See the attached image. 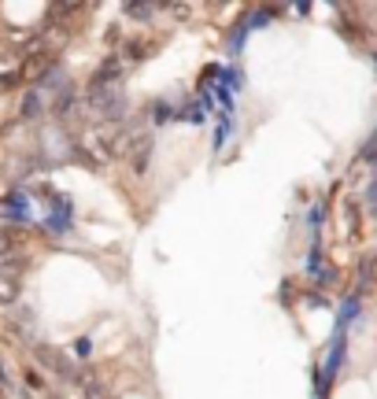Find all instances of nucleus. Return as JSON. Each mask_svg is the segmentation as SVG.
Instances as JSON below:
<instances>
[{"label":"nucleus","instance_id":"nucleus-1","mask_svg":"<svg viewBox=\"0 0 377 399\" xmlns=\"http://www.w3.org/2000/svg\"><path fill=\"white\" fill-rule=\"evenodd\" d=\"M37 358L52 370V373H59L63 381H78V370H74V363L63 351H56V347H37Z\"/></svg>","mask_w":377,"mask_h":399},{"label":"nucleus","instance_id":"nucleus-2","mask_svg":"<svg viewBox=\"0 0 377 399\" xmlns=\"http://www.w3.org/2000/svg\"><path fill=\"white\" fill-rule=\"evenodd\" d=\"M52 67H56V56H48V52H37V56H30L19 67V74H22V82H45L48 74H52Z\"/></svg>","mask_w":377,"mask_h":399},{"label":"nucleus","instance_id":"nucleus-3","mask_svg":"<svg viewBox=\"0 0 377 399\" xmlns=\"http://www.w3.org/2000/svg\"><path fill=\"white\" fill-rule=\"evenodd\" d=\"M41 111H45V100H41V93H37V89H30V93L22 96V119L26 122H34V119H41Z\"/></svg>","mask_w":377,"mask_h":399},{"label":"nucleus","instance_id":"nucleus-4","mask_svg":"<svg viewBox=\"0 0 377 399\" xmlns=\"http://www.w3.org/2000/svg\"><path fill=\"white\" fill-rule=\"evenodd\" d=\"M4 215H8V218H15V222H26V218H30L26 196H19V192H15V196H8V200H4Z\"/></svg>","mask_w":377,"mask_h":399},{"label":"nucleus","instance_id":"nucleus-5","mask_svg":"<svg viewBox=\"0 0 377 399\" xmlns=\"http://www.w3.org/2000/svg\"><path fill=\"white\" fill-rule=\"evenodd\" d=\"M15 289H19V281L0 277V303H15Z\"/></svg>","mask_w":377,"mask_h":399},{"label":"nucleus","instance_id":"nucleus-6","mask_svg":"<svg viewBox=\"0 0 377 399\" xmlns=\"http://www.w3.org/2000/svg\"><path fill=\"white\" fill-rule=\"evenodd\" d=\"M19 82H22L19 71H4V74H0V89H15Z\"/></svg>","mask_w":377,"mask_h":399},{"label":"nucleus","instance_id":"nucleus-7","mask_svg":"<svg viewBox=\"0 0 377 399\" xmlns=\"http://www.w3.org/2000/svg\"><path fill=\"white\" fill-rule=\"evenodd\" d=\"M11 248H15V233H11V229H0V255H8Z\"/></svg>","mask_w":377,"mask_h":399},{"label":"nucleus","instance_id":"nucleus-8","mask_svg":"<svg viewBox=\"0 0 377 399\" xmlns=\"http://www.w3.org/2000/svg\"><path fill=\"white\" fill-rule=\"evenodd\" d=\"M367 211H370V215H377V182L367 189Z\"/></svg>","mask_w":377,"mask_h":399},{"label":"nucleus","instance_id":"nucleus-9","mask_svg":"<svg viewBox=\"0 0 377 399\" xmlns=\"http://www.w3.org/2000/svg\"><path fill=\"white\" fill-rule=\"evenodd\" d=\"M74 355L85 358V355H89V340H78V344H74Z\"/></svg>","mask_w":377,"mask_h":399},{"label":"nucleus","instance_id":"nucleus-10","mask_svg":"<svg viewBox=\"0 0 377 399\" xmlns=\"http://www.w3.org/2000/svg\"><path fill=\"white\" fill-rule=\"evenodd\" d=\"M0 384H4V389L11 384V381H8V370H4V363H0Z\"/></svg>","mask_w":377,"mask_h":399},{"label":"nucleus","instance_id":"nucleus-11","mask_svg":"<svg viewBox=\"0 0 377 399\" xmlns=\"http://www.w3.org/2000/svg\"><path fill=\"white\" fill-rule=\"evenodd\" d=\"M0 215H4V208H0Z\"/></svg>","mask_w":377,"mask_h":399}]
</instances>
